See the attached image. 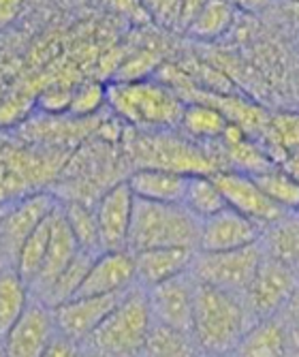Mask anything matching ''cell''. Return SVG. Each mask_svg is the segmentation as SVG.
Segmentation results:
<instances>
[{"instance_id": "obj_26", "label": "cell", "mask_w": 299, "mask_h": 357, "mask_svg": "<svg viewBox=\"0 0 299 357\" xmlns=\"http://www.w3.org/2000/svg\"><path fill=\"white\" fill-rule=\"evenodd\" d=\"M231 22H233V9H231V5L220 3V0H212V3H204L201 11L194 17L186 35L199 41H214L224 35Z\"/></svg>"}, {"instance_id": "obj_34", "label": "cell", "mask_w": 299, "mask_h": 357, "mask_svg": "<svg viewBox=\"0 0 299 357\" xmlns=\"http://www.w3.org/2000/svg\"><path fill=\"white\" fill-rule=\"evenodd\" d=\"M0 261H5V257H3V252H0ZM3 268H9V266H0V270Z\"/></svg>"}, {"instance_id": "obj_30", "label": "cell", "mask_w": 299, "mask_h": 357, "mask_svg": "<svg viewBox=\"0 0 299 357\" xmlns=\"http://www.w3.org/2000/svg\"><path fill=\"white\" fill-rule=\"evenodd\" d=\"M144 9L156 24L164 28L182 30L184 3H178V0H156V3H144Z\"/></svg>"}, {"instance_id": "obj_29", "label": "cell", "mask_w": 299, "mask_h": 357, "mask_svg": "<svg viewBox=\"0 0 299 357\" xmlns=\"http://www.w3.org/2000/svg\"><path fill=\"white\" fill-rule=\"evenodd\" d=\"M107 103V86L98 82H86L71 92L69 112L75 118H90Z\"/></svg>"}, {"instance_id": "obj_22", "label": "cell", "mask_w": 299, "mask_h": 357, "mask_svg": "<svg viewBox=\"0 0 299 357\" xmlns=\"http://www.w3.org/2000/svg\"><path fill=\"white\" fill-rule=\"evenodd\" d=\"M229 126V120L212 105L206 103H186L180 128L186 133L188 139L199 144L220 142Z\"/></svg>"}, {"instance_id": "obj_31", "label": "cell", "mask_w": 299, "mask_h": 357, "mask_svg": "<svg viewBox=\"0 0 299 357\" xmlns=\"http://www.w3.org/2000/svg\"><path fill=\"white\" fill-rule=\"evenodd\" d=\"M71 92L73 90H64V88H49L43 92V96L39 99V105L45 109V112H62V109H69V103H71Z\"/></svg>"}, {"instance_id": "obj_38", "label": "cell", "mask_w": 299, "mask_h": 357, "mask_svg": "<svg viewBox=\"0 0 299 357\" xmlns=\"http://www.w3.org/2000/svg\"><path fill=\"white\" fill-rule=\"evenodd\" d=\"M297 214H299V210H297Z\"/></svg>"}, {"instance_id": "obj_18", "label": "cell", "mask_w": 299, "mask_h": 357, "mask_svg": "<svg viewBox=\"0 0 299 357\" xmlns=\"http://www.w3.org/2000/svg\"><path fill=\"white\" fill-rule=\"evenodd\" d=\"M188 176L162 169H135L126 184L132 197L150 204H182Z\"/></svg>"}, {"instance_id": "obj_28", "label": "cell", "mask_w": 299, "mask_h": 357, "mask_svg": "<svg viewBox=\"0 0 299 357\" xmlns=\"http://www.w3.org/2000/svg\"><path fill=\"white\" fill-rule=\"evenodd\" d=\"M268 250L272 259H278L282 264L293 266L299 261V216L291 218L286 214L272 225L268 234Z\"/></svg>"}, {"instance_id": "obj_7", "label": "cell", "mask_w": 299, "mask_h": 357, "mask_svg": "<svg viewBox=\"0 0 299 357\" xmlns=\"http://www.w3.org/2000/svg\"><path fill=\"white\" fill-rule=\"evenodd\" d=\"M297 289V278L295 272L289 264H282L278 259L263 257V261L244 291V304L252 317L254 323L274 319L276 312H280L291 298L295 296Z\"/></svg>"}, {"instance_id": "obj_6", "label": "cell", "mask_w": 299, "mask_h": 357, "mask_svg": "<svg viewBox=\"0 0 299 357\" xmlns=\"http://www.w3.org/2000/svg\"><path fill=\"white\" fill-rule=\"evenodd\" d=\"M263 248L259 244L229 250V252H194L190 276L197 284L214 287L233 296H244V291L252 282L261 261H263Z\"/></svg>"}, {"instance_id": "obj_25", "label": "cell", "mask_w": 299, "mask_h": 357, "mask_svg": "<svg viewBox=\"0 0 299 357\" xmlns=\"http://www.w3.org/2000/svg\"><path fill=\"white\" fill-rule=\"evenodd\" d=\"M263 195L272 204H276L284 212H297L299 210V180L293 178L289 172L282 169H268L252 176Z\"/></svg>"}, {"instance_id": "obj_14", "label": "cell", "mask_w": 299, "mask_h": 357, "mask_svg": "<svg viewBox=\"0 0 299 357\" xmlns=\"http://www.w3.org/2000/svg\"><path fill=\"white\" fill-rule=\"evenodd\" d=\"M263 238L261 225L242 216L240 212L224 208L218 214L201 220L199 252H229L259 244Z\"/></svg>"}, {"instance_id": "obj_21", "label": "cell", "mask_w": 299, "mask_h": 357, "mask_svg": "<svg viewBox=\"0 0 299 357\" xmlns=\"http://www.w3.org/2000/svg\"><path fill=\"white\" fill-rule=\"evenodd\" d=\"M286 332L274 319L254 323L233 357H286Z\"/></svg>"}, {"instance_id": "obj_32", "label": "cell", "mask_w": 299, "mask_h": 357, "mask_svg": "<svg viewBox=\"0 0 299 357\" xmlns=\"http://www.w3.org/2000/svg\"><path fill=\"white\" fill-rule=\"evenodd\" d=\"M79 347L71 340L62 338L60 334L52 340V344L43 351L41 357H79Z\"/></svg>"}, {"instance_id": "obj_4", "label": "cell", "mask_w": 299, "mask_h": 357, "mask_svg": "<svg viewBox=\"0 0 299 357\" xmlns=\"http://www.w3.org/2000/svg\"><path fill=\"white\" fill-rule=\"evenodd\" d=\"M154 326L146 289L139 284L120 298L116 308L79 347L90 357H139Z\"/></svg>"}, {"instance_id": "obj_2", "label": "cell", "mask_w": 299, "mask_h": 357, "mask_svg": "<svg viewBox=\"0 0 299 357\" xmlns=\"http://www.w3.org/2000/svg\"><path fill=\"white\" fill-rule=\"evenodd\" d=\"M107 105L122 122L144 133L174 131L186 107L180 96L158 79L109 84Z\"/></svg>"}, {"instance_id": "obj_27", "label": "cell", "mask_w": 299, "mask_h": 357, "mask_svg": "<svg viewBox=\"0 0 299 357\" xmlns=\"http://www.w3.org/2000/svg\"><path fill=\"white\" fill-rule=\"evenodd\" d=\"M62 212L79 248L92 255H101V242H98V227H96L94 210L82 202H66L62 204Z\"/></svg>"}, {"instance_id": "obj_37", "label": "cell", "mask_w": 299, "mask_h": 357, "mask_svg": "<svg viewBox=\"0 0 299 357\" xmlns=\"http://www.w3.org/2000/svg\"><path fill=\"white\" fill-rule=\"evenodd\" d=\"M79 357H90V355H86V353H79Z\"/></svg>"}, {"instance_id": "obj_8", "label": "cell", "mask_w": 299, "mask_h": 357, "mask_svg": "<svg viewBox=\"0 0 299 357\" xmlns=\"http://www.w3.org/2000/svg\"><path fill=\"white\" fill-rule=\"evenodd\" d=\"M58 199L49 192H35L0 212V252L7 266L13 268L15 257L26 238L58 208Z\"/></svg>"}, {"instance_id": "obj_15", "label": "cell", "mask_w": 299, "mask_h": 357, "mask_svg": "<svg viewBox=\"0 0 299 357\" xmlns=\"http://www.w3.org/2000/svg\"><path fill=\"white\" fill-rule=\"evenodd\" d=\"M124 296V294H122ZM122 296H98V298H73L56 308L54 323L62 338L82 347L94 330L105 321V317L116 308Z\"/></svg>"}, {"instance_id": "obj_19", "label": "cell", "mask_w": 299, "mask_h": 357, "mask_svg": "<svg viewBox=\"0 0 299 357\" xmlns=\"http://www.w3.org/2000/svg\"><path fill=\"white\" fill-rule=\"evenodd\" d=\"M56 212H58V208L37 227L35 231H32L26 238V242L22 244V248H20V252L15 257V261H13V270L20 274V278L28 287L35 282V278L39 276V272L43 268L45 255H47V248H49V240H52V231H54Z\"/></svg>"}, {"instance_id": "obj_23", "label": "cell", "mask_w": 299, "mask_h": 357, "mask_svg": "<svg viewBox=\"0 0 299 357\" xmlns=\"http://www.w3.org/2000/svg\"><path fill=\"white\" fill-rule=\"evenodd\" d=\"M182 206L199 220H206L227 208L212 176H188Z\"/></svg>"}, {"instance_id": "obj_16", "label": "cell", "mask_w": 299, "mask_h": 357, "mask_svg": "<svg viewBox=\"0 0 299 357\" xmlns=\"http://www.w3.org/2000/svg\"><path fill=\"white\" fill-rule=\"evenodd\" d=\"M79 244L71 231L69 222L64 218V212H62V204L58 206V212H56V220H54V231H52V240H49V248H47V255H45V261H43V268L39 272V276L35 278V282L30 284V294H32V300H41L49 287L58 280V276L69 268V264L77 257L79 252Z\"/></svg>"}, {"instance_id": "obj_33", "label": "cell", "mask_w": 299, "mask_h": 357, "mask_svg": "<svg viewBox=\"0 0 299 357\" xmlns=\"http://www.w3.org/2000/svg\"><path fill=\"white\" fill-rule=\"evenodd\" d=\"M22 3H15V0H0V28L9 26L22 13Z\"/></svg>"}, {"instance_id": "obj_1", "label": "cell", "mask_w": 299, "mask_h": 357, "mask_svg": "<svg viewBox=\"0 0 299 357\" xmlns=\"http://www.w3.org/2000/svg\"><path fill=\"white\" fill-rule=\"evenodd\" d=\"M254 321L240 296L197 284L190 336L204 355L233 357Z\"/></svg>"}, {"instance_id": "obj_5", "label": "cell", "mask_w": 299, "mask_h": 357, "mask_svg": "<svg viewBox=\"0 0 299 357\" xmlns=\"http://www.w3.org/2000/svg\"><path fill=\"white\" fill-rule=\"evenodd\" d=\"M201 220L182 204H150L135 199L128 234V252L152 248H199Z\"/></svg>"}, {"instance_id": "obj_24", "label": "cell", "mask_w": 299, "mask_h": 357, "mask_svg": "<svg viewBox=\"0 0 299 357\" xmlns=\"http://www.w3.org/2000/svg\"><path fill=\"white\" fill-rule=\"evenodd\" d=\"M139 357H199V349L190 334L154 323Z\"/></svg>"}, {"instance_id": "obj_10", "label": "cell", "mask_w": 299, "mask_h": 357, "mask_svg": "<svg viewBox=\"0 0 299 357\" xmlns=\"http://www.w3.org/2000/svg\"><path fill=\"white\" fill-rule=\"evenodd\" d=\"M194 287L190 274L171 278L156 287L146 289L148 306L152 321L156 326H164L178 332L190 334L192 328V308H194Z\"/></svg>"}, {"instance_id": "obj_36", "label": "cell", "mask_w": 299, "mask_h": 357, "mask_svg": "<svg viewBox=\"0 0 299 357\" xmlns=\"http://www.w3.org/2000/svg\"><path fill=\"white\" fill-rule=\"evenodd\" d=\"M0 357H5V351H3V347H0Z\"/></svg>"}, {"instance_id": "obj_11", "label": "cell", "mask_w": 299, "mask_h": 357, "mask_svg": "<svg viewBox=\"0 0 299 357\" xmlns=\"http://www.w3.org/2000/svg\"><path fill=\"white\" fill-rule=\"evenodd\" d=\"M132 210H135V197H132L126 180L103 192V197L94 208L101 252L128 250Z\"/></svg>"}, {"instance_id": "obj_13", "label": "cell", "mask_w": 299, "mask_h": 357, "mask_svg": "<svg viewBox=\"0 0 299 357\" xmlns=\"http://www.w3.org/2000/svg\"><path fill=\"white\" fill-rule=\"evenodd\" d=\"M132 287H137L135 257L128 250L101 252L84 278L75 298H98V296H122Z\"/></svg>"}, {"instance_id": "obj_9", "label": "cell", "mask_w": 299, "mask_h": 357, "mask_svg": "<svg viewBox=\"0 0 299 357\" xmlns=\"http://www.w3.org/2000/svg\"><path fill=\"white\" fill-rule=\"evenodd\" d=\"M227 208L240 212L242 216L254 220L256 225H274L282 216H286L284 210H280L276 204H272L263 195L259 184L252 176L236 172V169H222L212 174Z\"/></svg>"}, {"instance_id": "obj_17", "label": "cell", "mask_w": 299, "mask_h": 357, "mask_svg": "<svg viewBox=\"0 0 299 357\" xmlns=\"http://www.w3.org/2000/svg\"><path fill=\"white\" fill-rule=\"evenodd\" d=\"M194 252L197 250L190 248H152L135 252L132 257H135L137 268V284L141 289H150L188 274Z\"/></svg>"}, {"instance_id": "obj_12", "label": "cell", "mask_w": 299, "mask_h": 357, "mask_svg": "<svg viewBox=\"0 0 299 357\" xmlns=\"http://www.w3.org/2000/svg\"><path fill=\"white\" fill-rule=\"evenodd\" d=\"M58 336L54 312L45 304L32 300L15 326L0 338L5 357H41Z\"/></svg>"}, {"instance_id": "obj_35", "label": "cell", "mask_w": 299, "mask_h": 357, "mask_svg": "<svg viewBox=\"0 0 299 357\" xmlns=\"http://www.w3.org/2000/svg\"><path fill=\"white\" fill-rule=\"evenodd\" d=\"M199 357H222V355H204V353H199Z\"/></svg>"}, {"instance_id": "obj_20", "label": "cell", "mask_w": 299, "mask_h": 357, "mask_svg": "<svg viewBox=\"0 0 299 357\" xmlns=\"http://www.w3.org/2000/svg\"><path fill=\"white\" fill-rule=\"evenodd\" d=\"M32 302L30 287L13 268L0 270V338H3Z\"/></svg>"}, {"instance_id": "obj_3", "label": "cell", "mask_w": 299, "mask_h": 357, "mask_svg": "<svg viewBox=\"0 0 299 357\" xmlns=\"http://www.w3.org/2000/svg\"><path fill=\"white\" fill-rule=\"evenodd\" d=\"M126 150L137 169H162L182 176H212L224 169L218 154L174 131H132L126 137Z\"/></svg>"}]
</instances>
